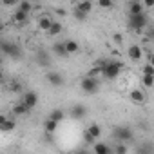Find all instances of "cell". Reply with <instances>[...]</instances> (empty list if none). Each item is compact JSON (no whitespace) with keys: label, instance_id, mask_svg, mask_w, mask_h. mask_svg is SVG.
Instances as JSON below:
<instances>
[{"label":"cell","instance_id":"277c9868","mask_svg":"<svg viewBox=\"0 0 154 154\" xmlns=\"http://www.w3.org/2000/svg\"><path fill=\"white\" fill-rule=\"evenodd\" d=\"M2 53H4V56L15 58V60L22 58V47H20L18 44H15V42H8V40H4V42H2Z\"/></svg>","mask_w":154,"mask_h":154},{"label":"cell","instance_id":"ffe728a7","mask_svg":"<svg viewBox=\"0 0 154 154\" xmlns=\"http://www.w3.org/2000/svg\"><path fill=\"white\" fill-rule=\"evenodd\" d=\"M93 150H94L96 154H111V147L105 145V143H94Z\"/></svg>","mask_w":154,"mask_h":154},{"label":"cell","instance_id":"e575fe53","mask_svg":"<svg viewBox=\"0 0 154 154\" xmlns=\"http://www.w3.org/2000/svg\"><path fill=\"white\" fill-rule=\"evenodd\" d=\"M145 33H147L149 38H154V27H149V26H147V27H145Z\"/></svg>","mask_w":154,"mask_h":154},{"label":"cell","instance_id":"603a6c76","mask_svg":"<svg viewBox=\"0 0 154 154\" xmlns=\"http://www.w3.org/2000/svg\"><path fill=\"white\" fill-rule=\"evenodd\" d=\"M62 33V24L60 22H53L51 24V29L47 31V35H51V36H58Z\"/></svg>","mask_w":154,"mask_h":154},{"label":"cell","instance_id":"484cf974","mask_svg":"<svg viewBox=\"0 0 154 154\" xmlns=\"http://www.w3.org/2000/svg\"><path fill=\"white\" fill-rule=\"evenodd\" d=\"M18 9H22V11L29 13V11L33 9V2H31V0H22V2L18 4Z\"/></svg>","mask_w":154,"mask_h":154},{"label":"cell","instance_id":"44dd1931","mask_svg":"<svg viewBox=\"0 0 154 154\" xmlns=\"http://www.w3.org/2000/svg\"><path fill=\"white\" fill-rule=\"evenodd\" d=\"M65 47H67V53H69V54H74V53L80 51L78 42H74V40H67V42H65Z\"/></svg>","mask_w":154,"mask_h":154},{"label":"cell","instance_id":"d590c367","mask_svg":"<svg viewBox=\"0 0 154 154\" xmlns=\"http://www.w3.org/2000/svg\"><path fill=\"white\" fill-rule=\"evenodd\" d=\"M145 2V8H154V0H143Z\"/></svg>","mask_w":154,"mask_h":154},{"label":"cell","instance_id":"7a4b0ae2","mask_svg":"<svg viewBox=\"0 0 154 154\" xmlns=\"http://www.w3.org/2000/svg\"><path fill=\"white\" fill-rule=\"evenodd\" d=\"M149 26V18L145 13L140 15H129V29H132L134 33H141L145 31V27Z\"/></svg>","mask_w":154,"mask_h":154},{"label":"cell","instance_id":"6da1fadb","mask_svg":"<svg viewBox=\"0 0 154 154\" xmlns=\"http://www.w3.org/2000/svg\"><path fill=\"white\" fill-rule=\"evenodd\" d=\"M100 69H102V76L107 80H116L120 76V71H122V63L120 62H112V60H102L100 63Z\"/></svg>","mask_w":154,"mask_h":154},{"label":"cell","instance_id":"836d02e7","mask_svg":"<svg viewBox=\"0 0 154 154\" xmlns=\"http://www.w3.org/2000/svg\"><path fill=\"white\" fill-rule=\"evenodd\" d=\"M4 2V6H17V4H20V0H2Z\"/></svg>","mask_w":154,"mask_h":154},{"label":"cell","instance_id":"e0dca14e","mask_svg":"<svg viewBox=\"0 0 154 154\" xmlns=\"http://www.w3.org/2000/svg\"><path fill=\"white\" fill-rule=\"evenodd\" d=\"M58 123H60V122H56V120H53V118H47V120L44 122V129H45V132L53 134V132L58 129Z\"/></svg>","mask_w":154,"mask_h":154},{"label":"cell","instance_id":"1f68e13d","mask_svg":"<svg viewBox=\"0 0 154 154\" xmlns=\"http://www.w3.org/2000/svg\"><path fill=\"white\" fill-rule=\"evenodd\" d=\"M127 150H129V149H127V145H123V141H122L120 145H116V152H118V154H125Z\"/></svg>","mask_w":154,"mask_h":154},{"label":"cell","instance_id":"52a82bcc","mask_svg":"<svg viewBox=\"0 0 154 154\" xmlns=\"http://www.w3.org/2000/svg\"><path fill=\"white\" fill-rule=\"evenodd\" d=\"M87 111H89V109H87L85 105L76 103V105L71 107V118H72V120H82V118L87 116Z\"/></svg>","mask_w":154,"mask_h":154},{"label":"cell","instance_id":"cb8c5ba5","mask_svg":"<svg viewBox=\"0 0 154 154\" xmlns=\"http://www.w3.org/2000/svg\"><path fill=\"white\" fill-rule=\"evenodd\" d=\"M87 131H89V132H91V134H93V136H94L96 140H98V138L102 136V127H100L98 123H91V125L87 127Z\"/></svg>","mask_w":154,"mask_h":154},{"label":"cell","instance_id":"9c48e42d","mask_svg":"<svg viewBox=\"0 0 154 154\" xmlns=\"http://www.w3.org/2000/svg\"><path fill=\"white\" fill-rule=\"evenodd\" d=\"M22 102H24L29 109H33V107H36V103H38V94H36L35 91H29V93H26V94L22 96Z\"/></svg>","mask_w":154,"mask_h":154},{"label":"cell","instance_id":"f1b7e54d","mask_svg":"<svg viewBox=\"0 0 154 154\" xmlns=\"http://www.w3.org/2000/svg\"><path fill=\"white\" fill-rule=\"evenodd\" d=\"M112 0H98V6L102 8V9H111L112 8Z\"/></svg>","mask_w":154,"mask_h":154},{"label":"cell","instance_id":"d6a6232c","mask_svg":"<svg viewBox=\"0 0 154 154\" xmlns=\"http://www.w3.org/2000/svg\"><path fill=\"white\" fill-rule=\"evenodd\" d=\"M112 38H114V42H116V44H122V42H123V35H122V33H114V35H112Z\"/></svg>","mask_w":154,"mask_h":154},{"label":"cell","instance_id":"7402d4cb","mask_svg":"<svg viewBox=\"0 0 154 154\" xmlns=\"http://www.w3.org/2000/svg\"><path fill=\"white\" fill-rule=\"evenodd\" d=\"M141 84L145 87H154V74H143L141 72Z\"/></svg>","mask_w":154,"mask_h":154},{"label":"cell","instance_id":"4fadbf2b","mask_svg":"<svg viewBox=\"0 0 154 154\" xmlns=\"http://www.w3.org/2000/svg\"><path fill=\"white\" fill-rule=\"evenodd\" d=\"M31 109L24 103V102H20V103H15L13 105V109H11V112L15 114V116H24V114H27Z\"/></svg>","mask_w":154,"mask_h":154},{"label":"cell","instance_id":"7c38bea8","mask_svg":"<svg viewBox=\"0 0 154 154\" xmlns=\"http://www.w3.org/2000/svg\"><path fill=\"white\" fill-rule=\"evenodd\" d=\"M53 22H54V20H51L47 15H44V17L38 18V29L44 31V33H47V31L51 29V24H53Z\"/></svg>","mask_w":154,"mask_h":154},{"label":"cell","instance_id":"f546056e","mask_svg":"<svg viewBox=\"0 0 154 154\" xmlns=\"http://www.w3.org/2000/svg\"><path fill=\"white\" fill-rule=\"evenodd\" d=\"M141 72H143V74H154V65H152V63H147V65H143Z\"/></svg>","mask_w":154,"mask_h":154},{"label":"cell","instance_id":"8fae6325","mask_svg":"<svg viewBox=\"0 0 154 154\" xmlns=\"http://www.w3.org/2000/svg\"><path fill=\"white\" fill-rule=\"evenodd\" d=\"M15 120H8L6 116H0V131L2 132H9V131H13L15 129Z\"/></svg>","mask_w":154,"mask_h":154},{"label":"cell","instance_id":"30bf717a","mask_svg":"<svg viewBox=\"0 0 154 154\" xmlns=\"http://www.w3.org/2000/svg\"><path fill=\"white\" fill-rule=\"evenodd\" d=\"M129 98H131V102H134V103H145V102H147L145 93L140 91V89H132V91L129 93Z\"/></svg>","mask_w":154,"mask_h":154},{"label":"cell","instance_id":"83f0119b","mask_svg":"<svg viewBox=\"0 0 154 154\" xmlns=\"http://www.w3.org/2000/svg\"><path fill=\"white\" fill-rule=\"evenodd\" d=\"M72 15H74V18L76 20H87V13H84V11H80V9H72Z\"/></svg>","mask_w":154,"mask_h":154},{"label":"cell","instance_id":"d4e9b609","mask_svg":"<svg viewBox=\"0 0 154 154\" xmlns=\"http://www.w3.org/2000/svg\"><path fill=\"white\" fill-rule=\"evenodd\" d=\"M49 118H53V120H56V122H62V120L65 118V112H63L62 109H54V111H51Z\"/></svg>","mask_w":154,"mask_h":154},{"label":"cell","instance_id":"5b68a950","mask_svg":"<svg viewBox=\"0 0 154 154\" xmlns=\"http://www.w3.org/2000/svg\"><path fill=\"white\" fill-rule=\"evenodd\" d=\"M112 136H114L118 141H123V143H125V141L132 140L134 132H132V129H131V127H127V125H118V127H114Z\"/></svg>","mask_w":154,"mask_h":154},{"label":"cell","instance_id":"8d00e7d4","mask_svg":"<svg viewBox=\"0 0 154 154\" xmlns=\"http://www.w3.org/2000/svg\"><path fill=\"white\" fill-rule=\"evenodd\" d=\"M149 63L154 65V53H150V56H149Z\"/></svg>","mask_w":154,"mask_h":154},{"label":"cell","instance_id":"5bb4252c","mask_svg":"<svg viewBox=\"0 0 154 154\" xmlns=\"http://www.w3.org/2000/svg\"><path fill=\"white\" fill-rule=\"evenodd\" d=\"M143 9H145V6L140 2V0H132L131 6H129V15H140V13H145Z\"/></svg>","mask_w":154,"mask_h":154},{"label":"cell","instance_id":"2e32d148","mask_svg":"<svg viewBox=\"0 0 154 154\" xmlns=\"http://www.w3.org/2000/svg\"><path fill=\"white\" fill-rule=\"evenodd\" d=\"M36 62H38L40 65H45V67H47V65L51 63V58H49V53H47V51H42V49H40V51L36 53Z\"/></svg>","mask_w":154,"mask_h":154},{"label":"cell","instance_id":"ba28073f","mask_svg":"<svg viewBox=\"0 0 154 154\" xmlns=\"http://www.w3.org/2000/svg\"><path fill=\"white\" fill-rule=\"evenodd\" d=\"M127 54H129V58H131L132 62H140L141 56H143V49H141V45H138V44H131L129 49H127Z\"/></svg>","mask_w":154,"mask_h":154},{"label":"cell","instance_id":"4dcf8cb0","mask_svg":"<svg viewBox=\"0 0 154 154\" xmlns=\"http://www.w3.org/2000/svg\"><path fill=\"white\" fill-rule=\"evenodd\" d=\"M84 140H85L87 143H94V141H96V138H94L89 131H85V132H84Z\"/></svg>","mask_w":154,"mask_h":154},{"label":"cell","instance_id":"d6986e66","mask_svg":"<svg viewBox=\"0 0 154 154\" xmlns=\"http://www.w3.org/2000/svg\"><path fill=\"white\" fill-rule=\"evenodd\" d=\"M27 17H29V13H26V11H22V9H17L15 15H13V20H15L17 24H24V22L27 20Z\"/></svg>","mask_w":154,"mask_h":154},{"label":"cell","instance_id":"74e56055","mask_svg":"<svg viewBox=\"0 0 154 154\" xmlns=\"http://www.w3.org/2000/svg\"><path fill=\"white\" fill-rule=\"evenodd\" d=\"M31 2H42V0H31Z\"/></svg>","mask_w":154,"mask_h":154},{"label":"cell","instance_id":"4316f807","mask_svg":"<svg viewBox=\"0 0 154 154\" xmlns=\"http://www.w3.org/2000/svg\"><path fill=\"white\" fill-rule=\"evenodd\" d=\"M9 89H11L15 94H20V93H22V84L15 80V82H11V84H9Z\"/></svg>","mask_w":154,"mask_h":154},{"label":"cell","instance_id":"3957f363","mask_svg":"<svg viewBox=\"0 0 154 154\" xmlns=\"http://www.w3.org/2000/svg\"><path fill=\"white\" fill-rule=\"evenodd\" d=\"M80 87H82V91L84 93H87V94H94V93H98V89H100V80L96 78V76H85V78L80 82Z\"/></svg>","mask_w":154,"mask_h":154},{"label":"cell","instance_id":"9a60e30c","mask_svg":"<svg viewBox=\"0 0 154 154\" xmlns=\"http://www.w3.org/2000/svg\"><path fill=\"white\" fill-rule=\"evenodd\" d=\"M53 53L54 54H58V56H69V53H67V47H65V42H56L54 45H53Z\"/></svg>","mask_w":154,"mask_h":154},{"label":"cell","instance_id":"ac0fdd59","mask_svg":"<svg viewBox=\"0 0 154 154\" xmlns=\"http://www.w3.org/2000/svg\"><path fill=\"white\" fill-rule=\"evenodd\" d=\"M76 9H80V11H84V13H91V9H93V0H80L78 4H76Z\"/></svg>","mask_w":154,"mask_h":154},{"label":"cell","instance_id":"8992f818","mask_svg":"<svg viewBox=\"0 0 154 154\" xmlns=\"http://www.w3.org/2000/svg\"><path fill=\"white\" fill-rule=\"evenodd\" d=\"M45 82L53 87H60V85H63V76L58 71H49L45 74Z\"/></svg>","mask_w":154,"mask_h":154}]
</instances>
